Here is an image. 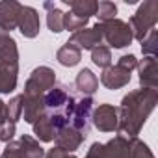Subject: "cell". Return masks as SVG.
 Here are the masks:
<instances>
[{"instance_id": "cell-25", "label": "cell", "mask_w": 158, "mask_h": 158, "mask_svg": "<svg viewBox=\"0 0 158 158\" xmlns=\"http://www.w3.org/2000/svg\"><path fill=\"white\" fill-rule=\"evenodd\" d=\"M21 115H23V97L17 95L10 102H6V117H8V121H11V123L17 125V121L21 119Z\"/></svg>"}, {"instance_id": "cell-2", "label": "cell", "mask_w": 158, "mask_h": 158, "mask_svg": "<svg viewBox=\"0 0 158 158\" xmlns=\"http://www.w3.org/2000/svg\"><path fill=\"white\" fill-rule=\"evenodd\" d=\"M156 21H158V2L156 0H147V2H143L138 8V11L128 21L132 37L141 43L145 39V35L156 26Z\"/></svg>"}, {"instance_id": "cell-5", "label": "cell", "mask_w": 158, "mask_h": 158, "mask_svg": "<svg viewBox=\"0 0 158 158\" xmlns=\"http://www.w3.org/2000/svg\"><path fill=\"white\" fill-rule=\"evenodd\" d=\"M56 86V73L50 67H37L32 71L30 78L24 84V93L23 95H32V97H45L48 89Z\"/></svg>"}, {"instance_id": "cell-16", "label": "cell", "mask_w": 158, "mask_h": 158, "mask_svg": "<svg viewBox=\"0 0 158 158\" xmlns=\"http://www.w3.org/2000/svg\"><path fill=\"white\" fill-rule=\"evenodd\" d=\"M74 84H76V89H78V91L89 97V95H93V93L97 91V88H99V78H97L89 69H82L80 73L76 74Z\"/></svg>"}, {"instance_id": "cell-4", "label": "cell", "mask_w": 158, "mask_h": 158, "mask_svg": "<svg viewBox=\"0 0 158 158\" xmlns=\"http://www.w3.org/2000/svg\"><path fill=\"white\" fill-rule=\"evenodd\" d=\"M99 24H101V30H102V39H106L108 45L114 47V48H125L134 39L128 23H125L121 19H112V21L99 23Z\"/></svg>"}, {"instance_id": "cell-15", "label": "cell", "mask_w": 158, "mask_h": 158, "mask_svg": "<svg viewBox=\"0 0 158 158\" xmlns=\"http://www.w3.org/2000/svg\"><path fill=\"white\" fill-rule=\"evenodd\" d=\"M17 74L19 67L0 61V93H10L17 88Z\"/></svg>"}, {"instance_id": "cell-13", "label": "cell", "mask_w": 158, "mask_h": 158, "mask_svg": "<svg viewBox=\"0 0 158 158\" xmlns=\"http://www.w3.org/2000/svg\"><path fill=\"white\" fill-rule=\"evenodd\" d=\"M101 82L108 89H119V88H123L130 82V71H127L119 65H110L102 71Z\"/></svg>"}, {"instance_id": "cell-20", "label": "cell", "mask_w": 158, "mask_h": 158, "mask_svg": "<svg viewBox=\"0 0 158 158\" xmlns=\"http://www.w3.org/2000/svg\"><path fill=\"white\" fill-rule=\"evenodd\" d=\"M19 149H21V154L23 158H45V151L43 147L39 145L37 139H34L32 136H21L19 139Z\"/></svg>"}, {"instance_id": "cell-26", "label": "cell", "mask_w": 158, "mask_h": 158, "mask_svg": "<svg viewBox=\"0 0 158 158\" xmlns=\"http://www.w3.org/2000/svg\"><path fill=\"white\" fill-rule=\"evenodd\" d=\"M141 50H143L145 56H154L156 58V52H158V30L156 28H152L145 35V39L141 41Z\"/></svg>"}, {"instance_id": "cell-8", "label": "cell", "mask_w": 158, "mask_h": 158, "mask_svg": "<svg viewBox=\"0 0 158 158\" xmlns=\"http://www.w3.org/2000/svg\"><path fill=\"white\" fill-rule=\"evenodd\" d=\"M69 41L74 43L80 50H82V48H84V50H93V48L99 47L101 41H102V30H101V24L97 23V24L91 26V28H82V30L74 32V34L71 35Z\"/></svg>"}, {"instance_id": "cell-3", "label": "cell", "mask_w": 158, "mask_h": 158, "mask_svg": "<svg viewBox=\"0 0 158 158\" xmlns=\"http://www.w3.org/2000/svg\"><path fill=\"white\" fill-rule=\"evenodd\" d=\"M74 97L69 95L65 86H54L52 89H48L43 97V106H45V114L47 115H63V117H71L73 114V106H74Z\"/></svg>"}, {"instance_id": "cell-21", "label": "cell", "mask_w": 158, "mask_h": 158, "mask_svg": "<svg viewBox=\"0 0 158 158\" xmlns=\"http://www.w3.org/2000/svg\"><path fill=\"white\" fill-rule=\"evenodd\" d=\"M43 6H45V10L48 11V15H47L48 30H50V32H54V34L63 32V11H61V10H58L52 2H45Z\"/></svg>"}, {"instance_id": "cell-29", "label": "cell", "mask_w": 158, "mask_h": 158, "mask_svg": "<svg viewBox=\"0 0 158 158\" xmlns=\"http://www.w3.org/2000/svg\"><path fill=\"white\" fill-rule=\"evenodd\" d=\"M0 158H23L21 149H19V141H10Z\"/></svg>"}, {"instance_id": "cell-7", "label": "cell", "mask_w": 158, "mask_h": 158, "mask_svg": "<svg viewBox=\"0 0 158 158\" xmlns=\"http://www.w3.org/2000/svg\"><path fill=\"white\" fill-rule=\"evenodd\" d=\"M91 121L101 132H114L117 130V108L112 104H101L93 110Z\"/></svg>"}, {"instance_id": "cell-19", "label": "cell", "mask_w": 158, "mask_h": 158, "mask_svg": "<svg viewBox=\"0 0 158 158\" xmlns=\"http://www.w3.org/2000/svg\"><path fill=\"white\" fill-rule=\"evenodd\" d=\"M32 125H34V134L37 136V139H41V141H52V139H54L56 128H54L52 121L48 119V115L43 114V115L37 117Z\"/></svg>"}, {"instance_id": "cell-28", "label": "cell", "mask_w": 158, "mask_h": 158, "mask_svg": "<svg viewBox=\"0 0 158 158\" xmlns=\"http://www.w3.org/2000/svg\"><path fill=\"white\" fill-rule=\"evenodd\" d=\"M13 136H15V123H11V121H4L2 125H0V141H11L13 139Z\"/></svg>"}, {"instance_id": "cell-23", "label": "cell", "mask_w": 158, "mask_h": 158, "mask_svg": "<svg viewBox=\"0 0 158 158\" xmlns=\"http://www.w3.org/2000/svg\"><path fill=\"white\" fill-rule=\"evenodd\" d=\"M115 13H117V6L114 2H108V0H102V2H97V19L99 23H106V21H112L115 19Z\"/></svg>"}, {"instance_id": "cell-27", "label": "cell", "mask_w": 158, "mask_h": 158, "mask_svg": "<svg viewBox=\"0 0 158 158\" xmlns=\"http://www.w3.org/2000/svg\"><path fill=\"white\" fill-rule=\"evenodd\" d=\"M88 26V19H82V17H76L73 15L71 11L69 13H63V30H69V32H78Z\"/></svg>"}, {"instance_id": "cell-32", "label": "cell", "mask_w": 158, "mask_h": 158, "mask_svg": "<svg viewBox=\"0 0 158 158\" xmlns=\"http://www.w3.org/2000/svg\"><path fill=\"white\" fill-rule=\"evenodd\" d=\"M71 158H76V156H71Z\"/></svg>"}, {"instance_id": "cell-12", "label": "cell", "mask_w": 158, "mask_h": 158, "mask_svg": "<svg viewBox=\"0 0 158 158\" xmlns=\"http://www.w3.org/2000/svg\"><path fill=\"white\" fill-rule=\"evenodd\" d=\"M54 141H56L58 149H61L65 152H74L78 147H80V143L84 141V136L78 130H74L71 125H67V127H63V128H60L56 132Z\"/></svg>"}, {"instance_id": "cell-30", "label": "cell", "mask_w": 158, "mask_h": 158, "mask_svg": "<svg viewBox=\"0 0 158 158\" xmlns=\"http://www.w3.org/2000/svg\"><path fill=\"white\" fill-rule=\"evenodd\" d=\"M117 65L132 73V69H136V67H138V60H136V56H134V54H125V56H121V58H119Z\"/></svg>"}, {"instance_id": "cell-24", "label": "cell", "mask_w": 158, "mask_h": 158, "mask_svg": "<svg viewBox=\"0 0 158 158\" xmlns=\"http://www.w3.org/2000/svg\"><path fill=\"white\" fill-rule=\"evenodd\" d=\"M91 60H93L95 65L106 69V67H110V63H112V52H110L108 47L99 45V47H95V48L91 50Z\"/></svg>"}, {"instance_id": "cell-10", "label": "cell", "mask_w": 158, "mask_h": 158, "mask_svg": "<svg viewBox=\"0 0 158 158\" xmlns=\"http://www.w3.org/2000/svg\"><path fill=\"white\" fill-rule=\"evenodd\" d=\"M139 71V84L147 89L158 88V60L154 56H145L141 61H138Z\"/></svg>"}, {"instance_id": "cell-31", "label": "cell", "mask_w": 158, "mask_h": 158, "mask_svg": "<svg viewBox=\"0 0 158 158\" xmlns=\"http://www.w3.org/2000/svg\"><path fill=\"white\" fill-rule=\"evenodd\" d=\"M45 158H71V154L65 152V151H61V149H58V147H54V149H50L45 154Z\"/></svg>"}, {"instance_id": "cell-17", "label": "cell", "mask_w": 158, "mask_h": 158, "mask_svg": "<svg viewBox=\"0 0 158 158\" xmlns=\"http://www.w3.org/2000/svg\"><path fill=\"white\" fill-rule=\"evenodd\" d=\"M56 60H58L61 65H65V67H74L78 61L82 60V50L78 48L74 43L67 41V43H65V45L58 50Z\"/></svg>"}, {"instance_id": "cell-11", "label": "cell", "mask_w": 158, "mask_h": 158, "mask_svg": "<svg viewBox=\"0 0 158 158\" xmlns=\"http://www.w3.org/2000/svg\"><path fill=\"white\" fill-rule=\"evenodd\" d=\"M21 8L23 6L17 0H4V2H0V30L2 32L8 34L17 28Z\"/></svg>"}, {"instance_id": "cell-6", "label": "cell", "mask_w": 158, "mask_h": 158, "mask_svg": "<svg viewBox=\"0 0 158 158\" xmlns=\"http://www.w3.org/2000/svg\"><path fill=\"white\" fill-rule=\"evenodd\" d=\"M91 114H93V99L91 97H82L74 101L73 106V114L69 117V125L78 130L84 138L89 132V121H91Z\"/></svg>"}, {"instance_id": "cell-22", "label": "cell", "mask_w": 158, "mask_h": 158, "mask_svg": "<svg viewBox=\"0 0 158 158\" xmlns=\"http://www.w3.org/2000/svg\"><path fill=\"white\" fill-rule=\"evenodd\" d=\"M128 149H130V158H154L151 149L138 138H128Z\"/></svg>"}, {"instance_id": "cell-1", "label": "cell", "mask_w": 158, "mask_h": 158, "mask_svg": "<svg viewBox=\"0 0 158 158\" xmlns=\"http://www.w3.org/2000/svg\"><path fill=\"white\" fill-rule=\"evenodd\" d=\"M158 102V91L156 89H134L128 95L123 97L121 106L117 108V132L121 136L136 138L149 119L151 112L154 110Z\"/></svg>"}, {"instance_id": "cell-18", "label": "cell", "mask_w": 158, "mask_h": 158, "mask_svg": "<svg viewBox=\"0 0 158 158\" xmlns=\"http://www.w3.org/2000/svg\"><path fill=\"white\" fill-rule=\"evenodd\" d=\"M63 4H67L71 8L73 15L88 19V21H89L91 15L97 13V2L95 0H63Z\"/></svg>"}, {"instance_id": "cell-14", "label": "cell", "mask_w": 158, "mask_h": 158, "mask_svg": "<svg viewBox=\"0 0 158 158\" xmlns=\"http://www.w3.org/2000/svg\"><path fill=\"white\" fill-rule=\"evenodd\" d=\"M0 61H4L8 65L19 67V50H17V43L15 39L0 30Z\"/></svg>"}, {"instance_id": "cell-9", "label": "cell", "mask_w": 158, "mask_h": 158, "mask_svg": "<svg viewBox=\"0 0 158 158\" xmlns=\"http://www.w3.org/2000/svg\"><path fill=\"white\" fill-rule=\"evenodd\" d=\"M17 28L19 32L28 37V39H34L39 30H41V23H39V15L34 8L30 6H23L21 8V13H19V23H17Z\"/></svg>"}]
</instances>
